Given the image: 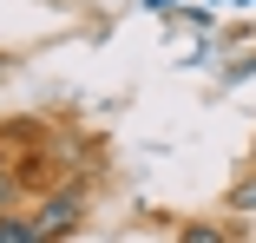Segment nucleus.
Wrapping results in <instances>:
<instances>
[{
  "instance_id": "obj_1",
  "label": "nucleus",
  "mask_w": 256,
  "mask_h": 243,
  "mask_svg": "<svg viewBox=\"0 0 256 243\" xmlns=\"http://www.w3.org/2000/svg\"><path fill=\"white\" fill-rule=\"evenodd\" d=\"M79 217H86V204H79V198H66V190H53V198L40 204V217H33V224H40V236H46V243H60V236H72V230H79Z\"/></svg>"
},
{
  "instance_id": "obj_2",
  "label": "nucleus",
  "mask_w": 256,
  "mask_h": 243,
  "mask_svg": "<svg viewBox=\"0 0 256 243\" xmlns=\"http://www.w3.org/2000/svg\"><path fill=\"white\" fill-rule=\"evenodd\" d=\"M0 243H46L33 217H0Z\"/></svg>"
},
{
  "instance_id": "obj_3",
  "label": "nucleus",
  "mask_w": 256,
  "mask_h": 243,
  "mask_svg": "<svg viewBox=\"0 0 256 243\" xmlns=\"http://www.w3.org/2000/svg\"><path fill=\"white\" fill-rule=\"evenodd\" d=\"M178 243H236V236H230L224 224H184V230H178Z\"/></svg>"
},
{
  "instance_id": "obj_4",
  "label": "nucleus",
  "mask_w": 256,
  "mask_h": 243,
  "mask_svg": "<svg viewBox=\"0 0 256 243\" xmlns=\"http://www.w3.org/2000/svg\"><path fill=\"white\" fill-rule=\"evenodd\" d=\"M230 210H256V178H243V184L230 190Z\"/></svg>"
},
{
  "instance_id": "obj_5",
  "label": "nucleus",
  "mask_w": 256,
  "mask_h": 243,
  "mask_svg": "<svg viewBox=\"0 0 256 243\" xmlns=\"http://www.w3.org/2000/svg\"><path fill=\"white\" fill-rule=\"evenodd\" d=\"M151 7H171V0H151Z\"/></svg>"
}]
</instances>
